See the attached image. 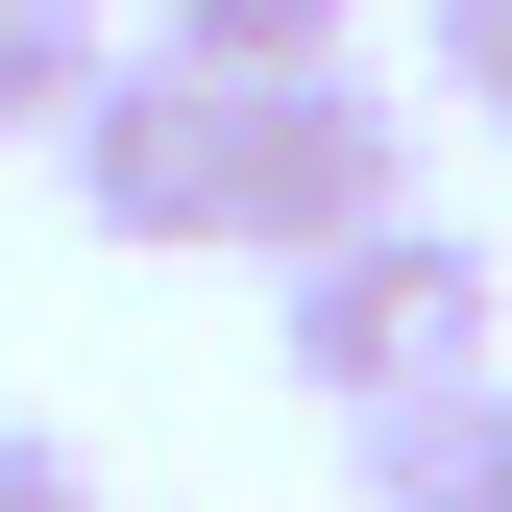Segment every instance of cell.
<instances>
[{"instance_id":"6","label":"cell","mask_w":512,"mask_h":512,"mask_svg":"<svg viewBox=\"0 0 512 512\" xmlns=\"http://www.w3.org/2000/svg\"><path fill=\"white\" fill-rule=\"evenodd\" d=\"M74 98H98V0H0V147H49Z\"/></svg>"},{"instance_id":"8","label":"cell","mask_w":512,"mask_h":512,"mask_svg":"<svg viewBox=\"0 0 512 512\" xmlns=\"http://www.w3.org/2000/svg\"><path fill=\"white\" fill-rule=\"evenodd\" d=\"M0 512H122V488H98L74 439H49V415H0Z\"/></svg>"},{"instance_id":"4","label":"cell","mask_w":512,"mask_h":512,"mask_svg":"<svg viewBox=\"0 0 512 512\" xmlns=\"http://www.w3.org/2000/svg\"><path fill=\"white\" fill-rule=\"evenodd\" d=\"M342 439H366V512H512V366H439Z\"/></svg>"},{"instance_id":"3","label":"cell","mask_w":512,"mask_h":512,"mask_svg":"<svg viewBox=\"0 0 512 512\" xmlns=\"http://www.w3.org/2000/svg\"><path fill=\"white\" fill-rule=\"evenodd\" d=\"M366 220H415V122L366 74H244V244L317 269V244H366Z\"/></svg>"},{"instance_id":"2","label":"cell","mask_w":512,"mask_h":512,"mask_svg":"<svg viewBox=\"0 0 512 512\" xmlns=\"http://www.w3.org/2000/svg\"><path fill=\"white\" fill-rule=\"evenodd\" d=\"M49 171H74L98 244H244V74H171V49H98V98L49 122Z\"/></svg>"},{"instance_id":"7","label":"cell","mask_w":512,"mask_h":512,"mask_svg":"<svg viewBox=\"0 0 512 512\" xmlns=\"http://www.w3.org/2000/svg\"><path fill=\"white\" fill-rule=\"evenodd\" d=\"M415 74L464 98V122H512V0H415Z\"/></svg>"},{"instance_id":"5","label":"cell","mask_w":512,"mask_h":512,"mask_svg":"<svg viewBox=\"0 0 512 512\" xmlns=\"http://www.w3.org/2000/svg\"><path fill=\"white\" fill-rule=\"evenodd\" d=\"M366 0H171V74H342Z\"/></svg>"},{"instance_id":"1","label":"cell","mask_w":512,"mask_h":512,"mask_svg":"<svg viewBox=\"0 0 512 512\" xmlns=\"http://www.w3.org/2000/svg\"><path fill=\"white\" fill-rule=\"evenodd\" d=\"M269 293H293V391H317V415L439 391V366H488V317H512V293H488V244L439 220V196H415V220H366V244H317V269H269Z\"/></svg>"}]
</instances>
